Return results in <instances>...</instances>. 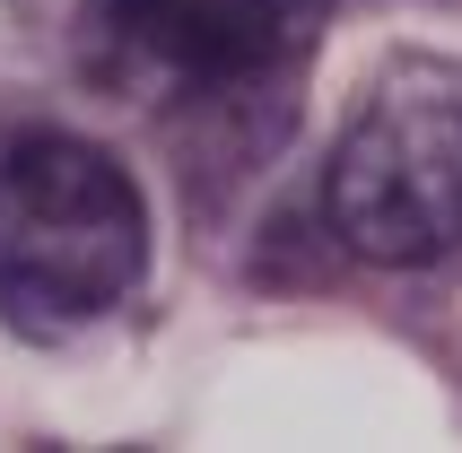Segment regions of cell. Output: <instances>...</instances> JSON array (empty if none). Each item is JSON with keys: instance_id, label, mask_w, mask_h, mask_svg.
<instances>
[{"instance_id": "obj_2", "label": "cell", "mask_w": 462, "mask_h": 453, "mask_svg": "<svg viewBox=\"0 0 462 453\" xmlns=\"http://www.w3.org/2000/svg\"><path fill=\"white\" fill-rule=\"evenodd\" d=\"M323 218L358 262L462 253V61H393L323 166Z\"/></svg>"}, {"instance_id": "obj_1", "label": "cell", "mask_w": 462, "mask_h": 453, "mask_svg": "<svg viewBox=\"0 0 462 453\" xmlns=\"http://www.w3.org/2000/svg\"><path fill=\"white\" fill-rule=\"evenodd\" d=\"M149 271V201L79 131L0 140V323L26 340L123 314Z\"/></svg>"}, {"instance_id": "obj_3", "label": "cell", "mask_w": 462, "mask_h": 453, "mask_svg": "<svg viewBox=\"0 0 462 453\" xmlns=\"http://www.w3.org/2000/svg\"><path fill=\"white\" fill-rule=\"evenodd\" d=\"M340 0H88L97 61L140 97H271L297 79Z\"/></svg>"}]
</instances>
